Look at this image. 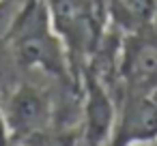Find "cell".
I'll return each mask as SVG.
<instances>
[{
	"label": "cell",
	"instance_id": "1",
	"mask_svg": "<svg viewBox=\"0 0 157 146\" xmlns=\"http://www.w3.org/2000/svg\"><path fill=\"white\" fill-rule=\"evenodd\" d=\"M9 47L20 67L39 69L56 77L67 75L69 54L52 24L45 0H28L22 7L9 30Z\"/></svg>",
	"mask_w": 157,
	"mask_h": 146
},
{
	"label": "cell",
	"instance_id": "2",
	"mask_svg": "<svg viewBox=\"0 0 157 146\" xmlns=\"http://www.w3.org/2000/svg\"><path fill=\"white\" fill-rule=\"evenodd\" d=\"M2 118L9 131L11 146L17 142L50 129L52 125V99L35 84L22 82L0 103Z\"/></svg>",
	"mask_w": 157,
	"mask_h": 146
},
{
	"label": "cell",
	"instance_id": "3",
	"mask_svg": "<svg viewBox=\"0 0 157 146\" xmlns=\"http://www.w3.org/2000/svg\"><path fill=\"white\" fill-rule=\"evenodd\" d=\"M155 140H157V90L129 88L121 118L112 129L110 146H133Z\"/></svg>",
	"mask_w": 157,
	"mask_h": 146
},
{
	"label": "cell",
	"instance_id": "4",
	"mask_svg": "<svg viewBox=\"0 0 157 146\" xmlns=\"http://www.w3.org/2000/svg\"><path fill=\"white\" fill-rule=\"evenodd\" d=\"M123 75L133 90H157V39L142 32L125 39Z\"/></svg>",
	"mask_w": 157,
	"mask_h": 146
},
{
	"label": "cell",
	"instance_id": "5",
	"mask_svg": "<svg viewBox=\"0 0 157 146\" xmlns=\"http://www.w3.org/2000/svg\"><path fill=\"white\" fill-rule=\"evenodd\" d=\"M88 99H86V144L88 146H103L112 137V103L108 90L95 75H88Z\"/></svg>",
	"mask_w": 157,
	"mask_h": 146
},
{
	"label": "cell",
	"instance_id": "6",
	"mask_svg": "<svg viewBox=\"0 0 157 146\" xmlns=\"http://www.w3.org/2000/svg\"><path fill=\"white\" fill-rule=\"evenodd\" d=\"M108 11L116 28L133 35L153 24L155 0H108Z\"/></svg>",
	"mask_w": 157,
	"mask_h": 146
},
{
	"label": "cell",
	"instance_id": "7",
	"mask_svg": "<svg viewBox=\"0 0 157 146\" xmlns=\"http://www.w3.org/2000/svg\"><path fill=\"white\" fill-rule=\"evenodd\" d=\"M15 146H73V137L63 135V133H54L52 129H45L41 133H35L26 140L17 142Z\"/></svg>",
	"mask_w": 157,
	"mask_h": 146
},
{
	"label": "cell",
	"instance_id": "8",
	"mask_svg": "<svg viewBox=\"0 0 157 146\" xmlns=\"http://www.w3.org/2000/svg\"><path fill=\"white\" fill-rule=\"evenodd\" d=\"M0 146H11L9 131H7V125H5V118H2V110H0Z\"/></svg>",
	"mask_w": 157,
	"mask_h": 146
},
{
	"label": "cell",
	"instance_id": "9",
	"mask_svg": "<svg viewBox=\"0 0 157 146\" xmlns=\"http://www.w3.org/2000/svg\"><path fill=\"white\" fill-rule=\"evenodd\" d=\"M133 146H157V142H144V144H133Z\"/></svg>",
	"mask_w": 157,
	"mask_h": 146
},
{
	"label": "cell",
	"instance_id": "10",
	"mask_svg": "<svg viewBox=\"0 0 157 146\" xmlns=\"http://www.w3.org/2000/svg\"><path fill=\"white\" fill-rule=\"evenodd\" d=\"M0 2H2V0H0Z\"/></svg>",
	"mask_w": 157,
	"mask_h": 146
},
{
	"label": "cell",
	"instance_id": "11",
	"mask_svg": "<svg viewBox=\"0 0 157 146\" xmlns=\"http://www.w3.org/2000/svg\"><path fill=\"white\" fill-rule=\"evenodd\" d=\"M155 142H157V140H155Z\"/></svg>",
	"mask_w": 157,
	"mask_h": 146
}]
</instances>
